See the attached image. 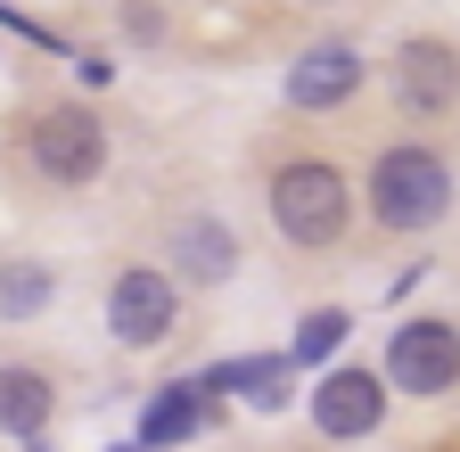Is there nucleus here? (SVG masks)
Segmentation results:
<instances>
[{"label":"nucleus","mask_w":460,"mask_h":452,"mask_svg":"<svg viewBox=\"0 0 460 452\" xmlns=\"http://www.w3.org/2000/svg\"><path fill=\"white\" fill-rule=\"evenodd\" d=\"M49 288H58V279H49V263H0V321H33L41 305H49Z\"/></svg>","instance_id":"nucleus-13"},{"label":"nucleus","mask_w":460,"mask_h":452,"mask_svg":"<svg viewBox=\"0 0 460 452\" xmlns=\"http://www.w3.org/2000/svg\"><path fill=\"white\" fill-rule=\"evenodd\" d=\"M378 420H386V378H370V370H329L313 386V428L321 436H370Z\"/></svg>","instance_id":"nucleus-6"},{"label":"nucleus","mask_w":460,"mask_h":452,"mask_svg":"<svg viewBox=\"0 0 460 452\" xmlns=\"http://www.w3.org/2000/svg\"><path fill=\"white\" fill-rule=\"evenodd\" d=\"M444 206H452V164L436 148H386L370 164V214L386 231H428L444 222Z\"/></svg>","instance_id":"nucleus-1"},{"label":"nucleus","mask_w":460,"mask_h":452,"mask_svg":"<svg viewBox=\"0 0 460 452\" xmlns=\"http://www.w3.org/2000/svg\"><path fill=\"white\" fill-rule=\"evenodd\" d=\"M288 354H247V362H222V370H206V386L214 394H247L255 412H279L288 403Z\"/></svg>","instance_id":"nucleus-11"},{"label":"nucleus","mask_w":460,"mask_h":452,"mask_svg":"<svg viewBox=\"0 0 460 452\" xmlns=\"http://www.w3.org/2000/svg\"><path fill=\"white\" fill-rule=\"evenodd\" d=\"M49 428V378L41 370H0V436H41Z\"/></svg>","instance_id":"nucleus-12"},{"label":"nucleus","mask_w":460,"mask_h":452,"mask_svg":"<svg viewBox=\"0 0 460 452\" xmlns=\"http://www.w3.org/2000/svg\"><path fill=\"white\" fill-rule=\"evenodd\" d=\"M279 91H288V107H305V116H321V107H345V99L362 91V58H354L345 41H321V49H305V58L288 66Z\"/></svg>","instance_id":"nucleus-7"},{"label":"nucleus","mask_w":460,"mask_h":452,"mask_svg":"<svg viewBox=\"0 0 460 452\" xmlns=\"http://www.w3.org/2000/svg\"><path fill=\"white\" fill-rule=\"evenodd\" d=\"M394 99L420 107V116H444V107L460 99V49H444V41H402L394 49Z\"/></svg>","instance_id":"nucleus-8"},{"label":"nucleus","mask_w":460,"mask_h":452,"mask_svg":"<svg viewBox=\"0 0 460 452\" xmlns=\"http://www.w3.org/2000/svg\"><path fill=\"white\" fill-rule=\"evenodd\" d=\"M271 222H279V239L288 247H329L345 231V173L321 156L305 164H279V182H271Z\"/></svg>","instance_id":"nucleus-2"},{"label":"nucleus","mask_w":460,"mask_h":452,"mask_svg":"<svg viewBox=\"0 0 460 452\" xmlns=\"http://www.w3.org/2000/svg\"><path fill=\"white\" fill-rule=\"evenodd\" d=\"M107 329L124 337V346H156V337L172 329V271L132 263V271L107 288Z\"/></svg>","instance_id":"nucleus-5"},{"label":"nucleus","mask_w":460,"mask_h":452,"mask_svg":"<svg viewBox=\"0 0 460 452\" xmlns=\"http://www.w3.org/2000/svg\"><path fill=\"white\" fill-rule=\"evenodd\" d=\"M172 271L198 279V288H222V279L239 271V247H230V231L214 214H190L181 231H172Z\"/></svg>","instance_id":"nucleus-10"},{"label":"nucleus","mask_w":460,"mask_h":452,"mask_svg":"<svg viewBox=\"0 0 460 452\" xmlns=\"http://www.w3.org/2000/svg\"><path fill=\"white\" fill-rule=\"evenodd\" d=\"M33 164H41L49 182H66V190L99 182V164H107V124L91 116L83 99L41 107V116H33Z\"/></svg>","instance_id":"nucleus-3"},{"label":"nucleus","mask_w":460,"mask_h":452,"mask_svg":"<svg viewBox=\"0 0 460 452\" xmlns=\"http://www.w3.org/2000/svg\"><path fill=\"white\" fill-rule=\"evenodd\" d=\"M115 452H140V444H115Z\"/></svg>","instance_id":"nucleus-15"},{"label":"nucleus","mask_w":460,"mask_h":452,"mask_svg":"<svg viewBox=\"0 0 460 452\" xmlns=\"http://www.w3.org/2000/svg\"><path fill=\"white\" fill-rule=\"evenodd\" d=\"M345 346V313H305V329H296V346H288V362H329Z\"/></svg>","instance_id":"nucleus-14"},{"label":"nucleus","mask_w":460,"mask_h":452,"mask_svg":"<svg viewBox=\"0 0 460 452\" xmlns=\"http://www.w3.org/2000/svg\"><path fill=\"white\" fill-rule=\"evenodd\" d=\"M386 386L394 394H444L460 386V329L452 321H402L386 346Z\"/></svg>","instance_id":"nucleus-4"},{"label":"nucleus","mask_w":460,"mask_h":452,"mask_svg":"<svg viewBox=\"0 0 460 452\" xmlns=\"http://www.w3.org/2000/svg\"><path fill=\"white\" fill-rule=\"evenodd\" d=\"M222 420V394L206 386V378H181V386H164L156 403H148V420H140V452H164V444H190L198 428H214Z\"/></svg>","instance_id":"nucleus-9"}]
</instances>
